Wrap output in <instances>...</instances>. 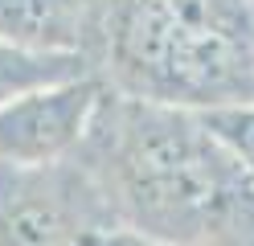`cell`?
Wrapping results in <instances>:
<instances>
[{
  "instance_id": "6da1fadb",
  "label": "cell",
  "mask_w": 254,
  "mask_h": 246,
  "mask_svg": "<svg viewBox=\"0 0 254 246\" xmlns=\"http://www.w3.org/2000/svg\"><path fill=\"white\" fill-rule=\"evenodd\" d=\"M103 152L107 205L131 230L181 246L254 238V176L197 107L127 98Z\"/></svg>"
},
{
  "instance_id": "7a4b0ae2",
  "label": "cell",
  "mask_w": 254,
  "mask_h": 246,
  "mask_svg": "<svg viewBox=\"0 0 254 246\" xmlns=\"http://www.w3.org/2000/svg\"><path fill=\"white\" fill-rule=\"evenodd\" d=\"M107 37L131 98L172 107L238 103L254 70L246 0H119Z\"/></svg>"
},
{
  "instance_id": "3957f363",
  "label": "cell",
  "mask_w": 254,
  "mask_h": 246,
  "mask_svg": "<svg viewBox=\"0 0 254 246\" xmlns=\"http://www.w3.org/2000/svg\"><path fill=\"white\" fill-rule=\"evenodd\" d=\"M115 226L103 185L66 160H0V246H70Z\"/></svg>"
},
{
  "instance_id": "277c9868",
  "label": "cell",
  "mask_w": 254,
  "mask_h": 246,
  "mask_svg": "<svg viewBox=\"0 0 254 246\" xmlns=\"http://www.w3.org/2000/svg\"><path fill=\"white\" fill-rule=\"evenodd\" d=\"M99 103L103 82L94 74L50 82V86L0 103V160L12 164L66 160L90 136Z\"/></svg>"
},
{
  "instance_id": "5b68a950",
  "label": "cell",
  "mask_w": 254,
  "mask_h": 246,
  "mask_svg": "<svg viewBox=\"0 0 254 246\" xmlns=\"http://www.w3.org/2000/svg\"><path fill=\"white\" fill-rule=\"evenodd\" d=\"M103 0H0V41L82 54Z\"/></svg>"
},
{
  "instance_id": "8992f818",
  "label": "cell",
  "mask_w": 254,
  "mask_h": 246,
  "mask_svg": "<svg viewBox=\"0 0 254 246\" xmlns=\"http://www.w3.org/2000/svg\"><path fill=\"white\" fill-rule=\"evenodd\" d=\"M86 70V54H66V49H29V45H12L0 41V103L17 94H29L50 82H66V78H82Z\"/></svg>"
},
{
  "instance_id": "52a82bcc",
  "label": "cell",
  "mask_w": 254,
  "mask_h": 246,
  "mask_svg": "<svg viewBox=\"0 0 254 246\" xmlns=\"http://www.w3.org/2000/svg\"><path fill=\"white\" fill-rule=\"evenodd\" d=\"M205 123H209L221 140L230 144V152L246 164L254 176V103H221V107H201Z\"/></svg>"
},
{
  "instance_id": "ba28073f",
  "label": "cell",
  "mask_w": 254,
  "mask_h": 246,
  "mask_svg": "<svg viewBox=\"0 0 254 246\" xmlns=\"http://www.w3.org/2000/svg\"><path fill=\"white\" fill-rule=\"evenodd\" d=\"M78 246H181V242L156 238V234H144V230H131V226H103V230L82 234Z\"/></svg>"
},
{
  "instance_id": "9c48e42d",
  "label": "cell",
  "mask_w": 254,
  "mask_h": 246,
  "mask_svg": "<svg viewBox=\"0 0 254 246\" xmlns=\"http://www.w3.org/2000/svg\"><path fill=\"white\" fill-rule=\"evenodd\" d=\"M246 4H254V0H246Z\"/></svg>"
},
{
  "instance_id": "30bf717a",
  "label": "cell",
  "mask_w": 254,
  "mask_h": 246,
  "mask_svg": "<svg viewBox=\"0 0 254 246\" xmlns=\"http://www.w3.org/2000/svg\"><path fill=\"white\" fill-rule=\"evenodd\" d=\"M70 246H78V242H70Z\"/></svg>"
}]
</instances>
